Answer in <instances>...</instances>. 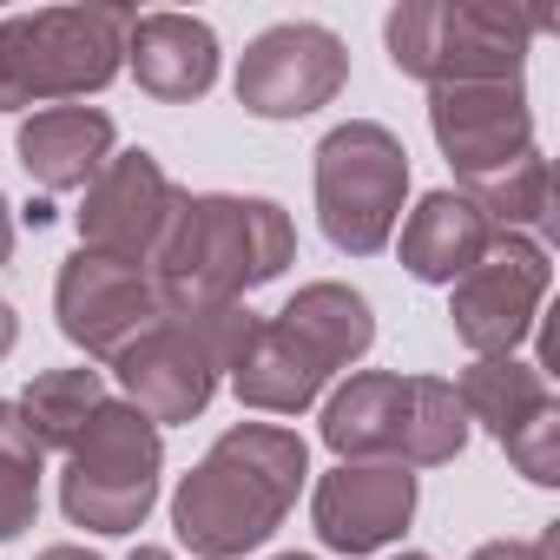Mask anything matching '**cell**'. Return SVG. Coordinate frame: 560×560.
Returning a JSON list of instances; mask_svg holds the SVG:
<instances>
[{
	"mask_svg": "<svg viewBox=\"0 0 560 560\" xmlns=\"http://www.w3.org/2000/svg\"><path fill=\"white\" fill-rule=\"evenodd\" d=\"M311 448L284 422H231L205 462L172 488V527L198 560H237L264 547L298 508Z\"/></svg>",
	"mask_w": 560,
	"mask_h": 560,
	"instance_id": "obj_1",
	"label": "cell"
},
{
	"mask_svg": "<svg viewBox=\"0 0 560 560\" xmlns=\"http://www.w3.org/2000/svg\"><path fill=\"white\" fill-rule=\"evenodd\" d=\"M250 330H257V317L244 304H172L165 298V317L113 357V376L145 422H159V429L198 422L211 409L218 383L237 370Z\"/></svg>",
	"mask_w": 560,
	"mask_h": 560,
	"instance_id": "obj_4",
	"label": "cell"
},
{
	"mask_svg": "<svg viewBox=\"0 0 560 560\" xmlns=\"http://www.w3.org/2000/svg\"><path fill=\"white\" fill-rule=\"evenodd\" d=\"M14 337H21V317H14V304H0V363H8Z\"/></svg>",
	"mask_w": 560,
	"mask_h": 560,
	"instance_id": "obj_25",
	"label": "cell"
},
{
	"mask_svg": "<svg viewBox=\"0 0 560 560\" xmlns=\"http://www.w3.org/2000/svg\"><path fill=\"white\" fill-rule=\"evenodd\" d=\"M40 468H47V448L27 429L21 402H0V540H14V534L34 527V514H40Z\"/></svg>",
	"mask_w": 560,
	"mask_h": 560,
	"instance_id": "obj_22",
	"label": "cell"
},
{
	"mask_svg": "<svg viewBox=\"0 0 560 560\" xmlns=\"http://www.w3.org/2000/svg\"><path fill=\"white\" fill-rule=\"evenodd\" d=\"M547 284H553V264H547V244L521 237V231H494V244L481 250V264L462 277L455 304H448V324L462 337V350L475 357H514L521 337L534 330L540 304H547Z\"/></svg>",
	"mask_w": 560,
	"mask_h": 560,
	"instance_id": "obj_10",
	"label": "cell"
},
{
	"mask_svg": "<svg viewBox=\"0 0 560 560\" xmlns=\"http://www.w3.org/2000/svg\"><path fill=\"white\" fill-rule=\"evenodd\" d=\"M396 560H429V553H396Z\"/></svg>",
	"mask_w": 560,
	"mask_h": 560,
	"instance_id": "obj_30",
	"label": "cell"
},
{
	"mask_svg": "<svg viewBox=\"0 0 560 560\" xmlns=\"http://www.w3.org/2000/svg\"><path fill=\"white\" fill-rule=\"evenodd\" d=\"M376 343V317H370V298L350 291V284H304L277 317H257L237 370H231V389L244 409H264V416H304L324 383L350 363H363Z\"/></svg>",
	"mask_w": 560,
	"mask_h": 560,
	"instance_id": "obj_3",
	"label": "cell"
},
{
	"mask_svg": "<svg viewBox=\"0 0 560 560\" xmlns=\"http://www.w3.org/2000/svg\"><path fill=\"white\" fill-rule=\"evenodd\" d=\"M553 553H560V527H540L534 540H488L468 560H553Z\"/></svg>",
	"mask_w": 560,
	"mask_h": 560,
	"instance_id": "obj_24",
	"label": "cell"
},
{
	"mask_svg": "<svg viewBox=\"0 0 560 560\" xmlns=\"http://www.w3.org/2000/svg\"><path fill=\"white\" fill-rule=\"evenodd\" d=\"M106 402V376L100 370H47V376H34L27 383V396H21V416H27V429L40 435V448H73L80 442V429L93 422V409Z\"/></svg>",
	"mask_w": 560,
	"mask_h": 560,
	"instance_id": "obj_21",
	"label": "cell"
},
{
	"mask_svg": "<svg viewBox=\"0 0 560 560\" xmlns=\"http://www.w3.org/2000/svg\"><path fill=\"white\" fill-rule=\"evenodd\" d=\"M8 257H14V205L0 198V264H8Z\"/></svg>",
	"mask_w": 560,
	"mask_h": 560,
	"instance_id": "obj_27",
	"label": "cell"
},
{
	"mask_svg": "<svg viewBox=\"0 0 560 560\" xmlns=\"http://www.w3.org/2000/svg\"><path fill=\"white\" fill-rule=\"evenodd\" d=\"M553 27L547 14L521 8H481V0H409L389 14L383 40L396 73L435 86H481V80H521L527 40Z\"/></svg>",
	"mask_w": 560,
	"mask_h": 560,
	"instance_id": "obj_7",
	"label": "cell"
},
{
	"mask_svg": "<svg viewBox=\"0 0 560 560\" xmlns=\"http://www.w3.org/2000/svg\"><path fill=\"white\" fill-rule=\"evenodd\" d=\"M468 198H475V211L494 224V231H521V237H547L553 231V178H547V159H540V145L527 152V159H514L508 172H494V178H481V185H462Z\"/></svg>",
	"mask_w": 560,
	"mask_h": 560,
	"instance_id": "obj_20",
	"label": "cell"
},
{
	"mask_svg": "<svg viewBox=\"0 0 560 560\" xmlns=\"http://www.w3.org/2000/svg\"><path fill=\"white\" fill-rule=\"evenodd\" d=\"M126 67L159 106H191L218 86V34L191 14H132Z\"/></svg>",
	"mask_w": 560,
	"mask_h": 560,
	"instance_id": "obj_16",
	"label": "cell"
},
{
	"mask_svg": "<svg viewBox=\"0 0 560 560\" xmlns=\"http://www.w3.org/2000/svg\"><path fill=\"white\" fill-rule=\"evenodd\" d=\"M455 402L468 422H481L494 442H508L521 422H534L540 409H553V389H547V370L540 363H521V357H475L455 383Z\"/></svg>",
	"mask_w": 560,
	"mask_h": 560,
	"instance_id": "obj_19",
	"label": "cell"
},
{
	"mask_svg": "<svg viewBox=\"0 0 560 560\" xmlns=\"http://www.w3.org/2000/svg\"><path fill=\"white\" fill-rule=\"evenodd\" d=\"M488 244H494V224L475 211V198L462 185L429 191L402 224V270L416 284H462V277L481 264Z\"/></svg>",
	"mask_w": 560,
	"mask_h": 560,
	"instance_id": "obj_18",
	"label": "cell"
},
{
	"mask_svg": "<svg viewBox=\"0 0 560 560\" xmlns=\"http://www.w3.org/2000/svg\"><path fill=\"white\" fill-rule=\"evenodd\" d=\"M501 448H508V462H514L534 488H553V481H560V402L540 409L534 422H521Z\"/></svg>",
	"mask_w": 560,
	"mask_h": 560,
	"instance_id": "obj_23",
	"label": "cell"
},
{
	"mask_svg": "<svg viewBox=\"0 0 560 560\" xmlns=\"http://www.w3.org/2000/svg\"><path fill=\"white\" fill-rule=\"evenodd\" d=\"M277 560H317V553H277Z\"/></svg>",
	"mask_w": 560,
	"mask_h": 560,
	"instance_id": "obj_29",
	"label": "cell"
},
{
	"mask_svg": "<svg viewBox=\"0 0 560 560\" xmlns=\"http://www.w3.org/2000/svg\"><path fill=\"white\" fill-rule=\"evenodd\" d=\"M402 198H409V152L389 126L350 119V126L324 132V145H317V224L337 250L376 257L396 237Z\"/></svg>",
	"mask_w": 560,
	"mask_h": 560,
	"instance_id": "obj_9",
	"label": "cell"
},
{
	"mask_svg": "<svg viewBox=\"0 0 560 560\" xmlns=\"http://www.w3.org/2000/svg\"><path fill=\"white\" fill-rule=\"evenodd\" d=\"M54 317H60L67 343H80L86 357L113 363L132 337H145L165 317V284L145 264L73 250L60 264V284H54Z\"/></svg>",
	"mask_w": 560,
	"mask_h": 560,
	"instance_id": "obj_12",
	"label": "cell"
},
{
	"mask_svg": "<svg viewBox=\"0 0 560 560\" xmlns=\"http://www.w3.org/2000/svg\"><path fill=\"white\" fill-rule=\"evenodd\" d=\"M350 80V47L317 21H277L237 60V106L250 119H304Z\"/></svg>",
	"mask_w": 560,
	"mask_h": 560,
	"instance_id": "obj_11",
	"label": "cell"
},
{
	"mask_svg": "<svg viewBox=\"0 0 560 560\" xmlns=\"http://www.w3.org/2000/svg\"><path fill=\"white\" fill-rule=\"evenodd\" d=\"M429 132L462 185H481L534 152V113L521 80H481V86H435L429 93Z\"/></svg>",
	"mask_w": 560,
	"mask_h": 560,
	"instance_id": "obj_14",
	"label": "cell"
},
{
	"mask_svg": "<svg viewBox=\"0 0 560 560\" xmlns=\"http://www.w3.org/2000/svg\"><path fill=\"white\" fill-rule=\"evenodd\" d=\"M34 560H100L93 547H73V540H60V547H40Z\"/></svg>",
	"mask_w": 560,
	"mask_h": 560,
	"instance_id": "obj_26",
	"label": "cell"
},
{
	"mask_svg": "<svg viewBox=\"0 0 560 560\" xmlns=\"http://www.w3.org/2000/svg\"><path fill=\"white\" fill-rule=\"evenodd\" d=\"M165 435L126 396H106L60 468V508L86 534H132L159 508Z\"/></svg>",
	"mask_w": 560,
	"mask_h": 560,
	"instance_id": "obj_8",
	"label": "cell"
},
{
	"mask_svg": "<svg viewBox=\"0 0 560 560\" xmlns=\"http://www.w3.org/2000/svg\"><path fill=\"white\" fill-rule=\"evenodd\" d=\"M132 8H34L0 21V113L86 100L126 67Z\"/></svg>",
	"mask_w": 560,
	"mask_h": 560,
	"instance_id": "obj_6",
	"label": "cell"
},
{
	"mask_svg": "<svg viewBox=\"0 0 560 560\" xmlns=\"http://www.w3.org/2000/svg\"><path fill=\"white\" fill-rule=\"evenodd\" d=\"M324 448L337 462L442 468L468 448V416L455 402V383L442 376L363 370L324 402Z\"/></svg>",
	"mask_w": 560,
	"mask_h": 560,
	"instance_id": "obj_5",
	"label": "cell"
},
{
	"mask_svg": "<svg viewBox=\"0 0 560 560\" xmlns=\"http://www.w3.org/2000/svg\"><path fill=\"white\" fill-rule=\"evenodd\" d=\"M14 159L40 191H86L113 159V119L100 106H40L14 132Z\"/></svg>",
	"mask_w": 560,
	"mask_h": 560,
	"instance_id": "obj_17",
	"label": "cell"
},
{
	"mask_svg": "<svg viewBox=\"0 0 560 560\" xmlns=\"http://www.w3.org/2000/svg\"><path fill=\"white\" fill-rule=\"evenodd\" d=\"M298 264V224L277 198L237 191H185L159 250L152 277L172 304H237L257 284H277Z\"/></svg>",
	"mask_w": 560,
	"mask_h": 560,
	"instance_id": "obj_2",
	"label": "cell"
},
{
	"mask_svg": "<svg viewBox=\"0 0 560 560\" xmlns=\"http://www.w3.org/2000/svg\"><path fill=\"white\" fill-rule=\"evenodd\" d=\"M132 560H178V553H165V547H139Z\"/></svg>",
	"mask_w": 560,
	"mask_h": 560,
	"instance_id": "obj_28",
	"label": "cell"
},
{
	"mask_svg": "<svg viewBox=\"0 0 560 560\" xmlns=\"http://www.w3.org/2000/svg\"><path fill=\"white\" fill-rule=\"evenodd\" d=\"M416 468H396V462H337L317 494H311V521H317V540L330 553H376L389 540H402V527L416 521Z\"/></svg>",
	"mask_w": 560,
	"mask_h": 560,
	"instance_id": "obj_15",
	"label": "cell"
},
{
	"mask_svg": "<svg viewBox=\"0 0 560 560\" xmlns=\"http://www.w3.org/2000/svg\"><path fill=\"white\" fill-rule=\"evenodd\" d=\"M178 198H185V191L172 185V172H165L145 145L113 152V159L100 165V178L86 185L80 211H73L80 250L119 257V264H145V270H152V250H159V237H165Z\"/></svg>",
	"mask_w": 560,
	"mask_h": 560,
	"instance_id": "obj_13",
	"label": "cell"
}]
</instances>
